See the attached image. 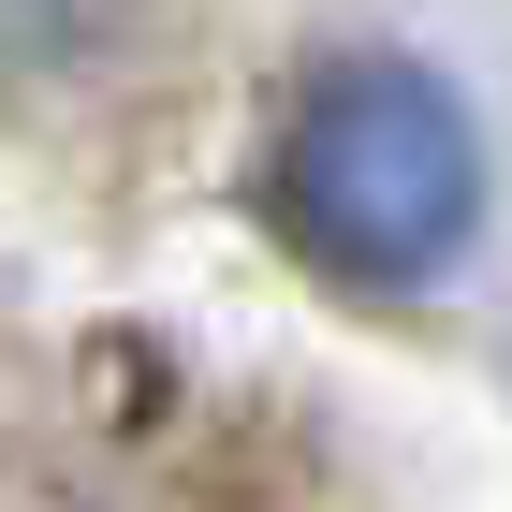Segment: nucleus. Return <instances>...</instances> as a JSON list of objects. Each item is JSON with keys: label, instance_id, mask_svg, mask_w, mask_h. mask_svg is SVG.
<instances>
[{"label": "nucleus", "instance_id": "obj_1", "mask_svg": "<svg viewBox=\"0 0 512 512\" xmlns=\"http://www.w3.org/2000/svg\"><path fill=\"white\" fill-rule=\"evenodd\" d=\"M483 220V132L425 59H337L278 132V235L352 293H425Z\"/></svg>", "mask_w": 512, "mask_h": 512}]
</instances>
